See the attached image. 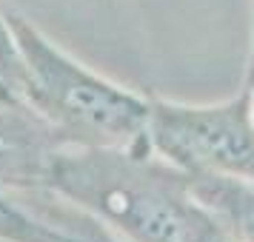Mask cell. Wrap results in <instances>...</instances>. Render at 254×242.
I'll return each mask as SVG.
<instances>
[{
	"label": "cell",
	"instance_id": "3957f363",
	"mask_svg": "<svg viewBox=\"0 0 254 242\" xmlns=\"http://www.w3.org/2000/svg\"><path fill=\"white\" fill-rule=\"evenodd\" d=\"M149 148L189 177L220 174L254 180V111L243 83L220 103H180L151 97Z\"/></svg>",
	"mask_w": 254,
	"mask_h": 242
},
{
	"label": "cell",
	"instance_id": "6da1fadb",
	"mask_svg": "<svg viewBox=\"0 0 254 242\" xmlns=\"http://www.w3.org/2000/svg\"><path fill=\"white\" fill-rule=\"evenodd\" d=\"M40 188L89 211L123 242H177L191 199L189 174L151 148L60 143L49 154Z\"/></svg>",
	"mask_w": 254,
	"mask_h": 242
},
{
	"label": "cell",
	"instance_id": "7a4b0ae2",
	"mask_svg": "<svg viewBox=\"0 0 254 242\" xmlns=\"http://www.w3.org/2000/svg\"><path fill=\"white\" fill-rule=\"evenodd\" d=\"M6 20L26 66L23 103L63 143L149 148V94L131 92L66 54L12 3H6Z\"/></svg>",
	"mask_w": 254,
	"mask_h": 242
},
{
	"label": "cell",
	"instance_id": "52a82bcc",
	"mask_svg": "<svg viewBox=\"0 0 254 242\" xmlns=\"http://www.w3.org/2000/svg\"><path fill=\"white\" fill-rule=\"evenodd\" d=\"M37 217L12 194L0 188V242H32Z\"/></svg>",
	"mask_w": 254,
	"mask_h": 242
},
{
	"label": "cell",
	"instance_id": "30bf717a",
	"mask_svg": "<svg viewBox=\"0 0 254 242\" xmlns=\"http://www.w3.org/2000/svg\"><path fill=\"white\" fill-rule=\"evenodd\" d=\"M254 80V35H252V48H249V66H246V83Z\"/></svg>",
	"mask_w": 254,
	"mask_h": 242
},
{
	"label": "cell",
	"instance_id": "5b68a950",
	"mask_svg": "<svg viewBox=\"0 0 254 242\" xmlns=\"http://www.w3.org/2000/svg\"><path fill=\"white\" fill-rule=\"evenodd\" d=\"M189 191L200 205L217 214L240 242H254V180L203 174L189 177Z\"/></svg>",
	"mask_w": 254,
	"mask_h": 242
},
{
	"label": "cell",
	"instance_id": "ba28073f",
	"mask_svg": "<svg viewBox=\"0 0 254 242\" xmlns=\"http://www.w3.org/2000/svg\"><path fill=\"white\" fill-rule=\"evenodd\" d=\"M6 3H9V0H0V77L9 83L14 92H17V97L23 100L26 66H23L20 51H17V43H14L12 26H9V20H6Z\"/></svg>",
	"mask_w": 254,
	"mask_h": 242
},
{
	"label": "cell",
	"instance_id": "277c9868",
	"mask_svg": "<svg viewBox=\"0 0 254 242\" xmlns=\"http://www.w3.org/2000/svg\"><path fill=\"white\" fill-rule=\"evenodd\" d=\"M12 194L37 217L32 242H123V237H117L97 217L52 194L49 188H20Z\"/></svg>",
	"mask_w": 254,
	"mask_h": 242
},
{
	"label": "cell",
	"instance_id": "8fae6325",
	"mask_svg": "<svg viewBox=\"0 0 254 242\" xmlns=\"http://www.w3.org/2000/svg\"><path fill=\"white\" fill-rule=\"evenodd\" d=\"M246 86H249V94H252V111H254V80H249Z\"/></svg>",
	"mask_w": 254,
	"mask_h": 242
},
{
	"label": "cell",
	"instance_id": "9c48e42d",
	"mask_svg": "<svg viewBox=\"0 0 254 242\" xmlns=\"http://www.w3.org/2000/svg\"><path fill=\"white\" fill-rule=\"evenodd\" d=\"M0 105H23V100L17 97V92L3 77H0Z\"/></svg>",
	"mask_w": 254,
	"mask_h": 242
},
{
	"label": "cell",
	"instance_id": "8992f818",
	"mask_svg": "<svg viewBox=\"0 0 254 242\" xmlns=\"http://www.w3.org/2000/svg\"><path fill=\"white\" fill-rule=\"evenodd\" d=\"M177 242H240V240L217 214H211L206 205H200L191 196L183 211L180 228H177Z\"/></svg>",
	"mask_w": 254,
	"mask_h": 242
}]
</instances>
